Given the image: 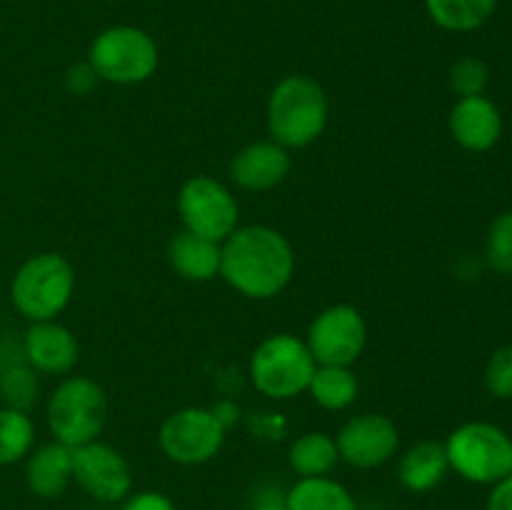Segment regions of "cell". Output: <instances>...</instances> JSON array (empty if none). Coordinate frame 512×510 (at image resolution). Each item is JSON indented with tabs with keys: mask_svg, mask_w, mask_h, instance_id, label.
Returning a JSON list of instances; mask_svg holds the SVG:
<instances>
[{
	"mask_svg": "<svg viewBox=\"0 0 512 510\" xmlns=\"http://www.w3.org/2000/svg\"><path fill=\"white\" fill-rule=\"evenodd\" d=\"M293 275V245L270 225H238L220 243V278L243 298H275L288 288Z\"/></svg>",
	"mask_w": 512,
	"mask_h": 510,
	"instance_id": "cell-1",
	"label": "cell"
},
{
	"mask_svg": "<svg viewBox=\"0 0 512 510\" xmlns=\"http://www.w3.org/2000/svg\"><path fill=\"white\" fill-rule=\"evenodd\" d=\"M265 120H268L270 140L288 150L308 148L328 128V95L323 85L310 75H285L270 90Z\"/></svg>",
	"mask_w": 512,
	"mask_h": 510,
	"instance_id": "cell-2",
	"label": "cell"
},
{
	"mask_svg": "<svg viewBox=\"0 0 512 510\" xmlns=\"http://www.w3.org/2000/svg\"><path fill=\"white\" fill-rule=\"evenodd\" d=\"M75 293V270L65 255L38 253L25 260L10 283V300L28 323L58 320Z\"/></svg>",
	"mask_w": 512,
	"mask_h": 510,
	"instance_id": "cell-3",
	"label": "cell"
},
{
	"mask_svg": "<svg viewBox=\"0 0 512 510\" xmlns=\"http://www.w3.org/2000/svg\"><path fill=\"white\" fill-rule=\"evenodd\" d=\"M45 420L53 440L68 448L93 443L108 423V395L93 378L70 375L50 393Z\"/></svg>",
	"mask_w": 512,
	"mask_h": 510,
	"instance_id": "cell-4",
	"label": "cell"
},
{
	"mask_svg": "<svg viewBox=\"0 0 512 510\" xmlns=\"http://www.w3.org/2000/svg\"><path fill=\"white\" fill-rule=\"evenodd\" d=\"M315 358L303 338L293 333H275L260 340L248 363L250 383L270 400H290L308 393Z\"/></svg>",
	"mask_w": 512,
	"mask_h": 510,
	"instance_id": "cell-5",
	"label": "cell"
},
{
	"mask_svg": "<svg viewBox=\"0 0 512 510\" xmlns=\"http://www.w3.org/2000/svg\"><path fill=\"white\" fill-rule=\"evenodd\" d=\"M450 470L475 485H495L512 473V438L483 420L463 423L445 440Z\"/></svg>",
	"mask_w": 512,
	"mask_h": 510,
	"instance_id": "cell-6",
	"label": "cell"
},
{
	"mask_svg": "<svg viewBox=\"0 0 512 510\" xmlns=\"http://www.w3.org/2000/svg\"><path fill=\"white\" fill-rule=\"evenodd\" d=\"M88 63L103 83L138 85L153 78L160 63L158 43L135 25H113L95 35Z\"/></svg>",
	"mask_w": 512,
	"mask_h": 510,
	"instance_id": "cell-7",
	"label": "cell"
},
{
	"mask_svg": "<svg viewBox=\"0 0 512 510\" xmlns=\"http://www.w3.org/2000/svg\"><path fill=\"white\" fill-rule=\"evenodd\" d=\"M178 215L183 230L223 243L240 225V205L233 190L210 175H193L178 193Z\"/></svg>",
	"mask_w": 512,
	"mask_h": 510,
	"instance_id": "cell-8",
	"label": "cell"
},
{
	"mask_svg": "<svg viewBox=\"0 0 512 510\" xmlns=\"http://www.w3.org/2000/svg\"><path fill=\"white\" fill-rule=\"evenodd\" d=\"M225 435L215 413L200 405H188L163 420L158 430V445L170 463L203 465L210 463L223 450Z\"/></svg>",
	"mask_w": 512,
	"mask_h": 510,
	"instance_id": "cell-9",
	"label": "cell"
},
{
	"mask_svg": "<svg viewBox=\"0 0 512 510\" xmlns=\"http://www.w3.org/2000/svg\"><path fill=\"white\" fill-rule=\"evenodd\" d=\"M303 340L318 365L350 368L368 345V323L355 305L335 303L315 315Z\"/></svg>",
	"mask_w": 512,
	"mask_h": 510,
	"instance_id": "cell-10",
	"label": "cell"
},
{
	"mask_svg": "<svg viewBox=\"0 0 512 510\" xmlns=\"http://www.w3.org/2000/svg\"><path fill=\"white\" fill-rule=\"evenodd\" d=\"M73 483L98 503H123L133 493V468L118 448L98 438L73 448Z\"/></svg>",
	"mask_w": 512,
	"mask_h": 510,
	"instance_id": "cell-11",
	"label": "cell"
},
{
	"mask_svg": "<svg viewBox=\"0 0 512 510\" xmlns=\"http://www.w3.org/2000/svg\"><path fill=\"white\" fill-rule=\"evenodd\" d=\"M343 463L355 470H375L398 455L400 430L388 415L360 413L343 423L335 435Z\"/></svg>",
	"mask_w": 512,
	"mask_h": 510,
	"instance_id": "cell-12",
	"label": "cell"
},
{
	"mask_svg": "<svg viewBox=\"0 0 512 510\" xmlns=\"http://www.w3.org/2000/svg\"><path fill=\"white\" fill-rule=\"evenodd\" d=\"M448 128L463 150L488 153L503 138V113L488 95L458 98L450 108Z\"/></svg>",
	"mask_w": 512,
	"mask_h": 510,
	"instance_id": "cell-13",
	"label": "cell"
},
{
	"mask_svg": "<svg viewBox=\"0 0 512 510\" xmlns=\"http://www.w3.org/2000/svg\"><path fill=\"white\" fill-rule=\"evenodd\" d=\"M290 168H293V158H290L288 148L270 138L255 140L238 150L230 163V178L248 193H268L285 183Z\"/></svg>",
	"mask_w": 512,
	"mask_h": 510,
	"instance_id": "cell-14",
	"label": "cell"
},
{
	"mask_svg": "<svg viewBox=\"0 0 512 510\" xmlns=\"http://www.w3.org/2000/svg\"><path fill=\"white\" fill-rule=\"evenodd\" d=\"M78 340L58 320L30 323L23 335V360L40 375H68L78 363Z\"/></svg>",
	"mask_w": 512,
	"mask_h": 510,
	"instance_id": "cell-15",
	"label": "cell"
},
{
	"mask_svg": "<svg viewBox=\"0 0 512 510\" xmlns=\"http://www.w3.org/2000/svg\"><path fill=\"white\" fill-rule=\"evenodd\" d=\"M73 483V448L50 440L38 445L25 458V485L45 500L60 498Z\"/></svg>",
	"mask_w": 512,
	"mask_h": 510,
	"instance_id": "cell-16",
	"label": "cell"
},
{
	"mask_svg": "<svg viewBox=\"0 0 512 510\" xmlns=\"http://www.w3.org/2000/svg\"><path fill=\"white\" fill-rule=\"evenodd\" d=\"M450 463L440 440H418L398 460V480L408 493H433L448 478Z\"/></svg>",
	"mask_w": 512,
	"mask_h": 510,
	"instance_id": "cell-17",
	"label": "cell"
},
{
	"mask_svg": "<svg viewBox=\"0 0 512 510\" xmlns=\"http://www.w3.org/2000/svg\"><path fill=\"white\" fill-rule=\"evenodd\" d=\"M168 260L180 278L190 283H208L220 275V243L180 230L170 238Z\"/></svg>",
	"mask_w": 512,
	"mask_h": 510,
	"instance_id": "cell-18",
	"label": "cell"
},
{
	"mask_svg": "<svg viewBox=\"0 0 512 510\" xmlns=\"http://www.w3.org/2000/svg\"><path fill=\"white\" fill-rule=\"evenodd\" d=\"M288 510H358L353 493L330 475L298 478L285 490Z\"/></svg>",
	"mask_w": 512,
	"mask_h": 510,
	"instance_id": "cell-19",
	"label": "cell"
},
{
	"mask_svg": "<svg viewBox=\"0 0 512 510\" xmlns=\"http://www.w3.org/2000/svg\"><path fill=\"white\" fill-rule=\"evenodd\" d=\"M340 463L338 443L323 430H310L295 438L288 448V465L298 478H320L330 475Z\"/></svg>",
	"mask_w": 512,
	"mask_h": 510,
	"instance_id": "cell-20",
	"label": "cell"
},
{
	"mask_svg": "<svg viewBox=\"0 0 512 510\" xmlns=\"http://www.w3.org/2000/svg\"><path fill=\"white\" fill-rule=\"evenodd\" d=\"M315 405L330 413L348 410L358 400L360 383L348 365H318L308 385Z\"/></svg>",
	"mask_w": 512,
	"mask_h": 510,
	"instance_id": "cell-21",
	"label": "cell"
},
{
	"mask_svg": "<svg viewBox=\"0 0 512 510\" xmlns=\"http://www.w3.org/2000/svg\"><path fill=\"white\" fill-rule=\"evenodd\" d=\"M498 0H425L430 20L448 33H473L495 13Z\"/></svg>",
	"mask_w": 512,
	"mask_h": 510,
	"instance_id": "cell-22",
	"label": "cell"
},
{
	"mask_svg": "<svg viewBox=\"0 0 512 510\" xmlns=\"http://www.w3.org/2000/svg\"><path fill=\"white\" fill-rule=\"evenodd\" d=\"M35 448V423L28 413L0 408V465H15Z\"/></svg>",
	"mask_w": 512,
	"mask_h": 510,
	"instance_id": "cell-23",
	"label": "cell"
},
{
	"mask_svg": "<svg viewBox=\"0 0 512 510\" xmlns=\"http://www.w3.org/2000/svg\"><path fill=\"white\" fill-rule=\"evenodd\" d=\"M0 398L5 408L28 413L38 400V373L28 363H10L0 370Z\"/></svg>",
	"mask_w": 512,
	"mask_h": 510,
	"instance_id": "cell-24",
	"label": "cell"
},
{
	"mask_svg": "<svg viewBox=\"0 0 512 510\" xmlns=\"http://www.w3.org/2000/svg\"><path fill=\"white\" fill-rule=\"evenodd\" d=\"M485 260L490 270L500 275H512V210L495 215L485 235Z\"/></svg>",
	"mask_w": 512,
	"mask_h": 510,
	"instance_id": "cell-25",
	"label": "cell"
},
{
	"mask_svg": "<svg viewBox=\"0 0 512 510\" xmlns=\"http://www.w3.org/2000/svg\"><path fill=\"white\" fill-rule=\"evenodd\" d=\"M490 83V68L485 60L475 55L455 60L450 68V88L458 98H473V95H485Z\"/></svg>",
	"mask_w": 512,
	"mask_h": 510,
	"instance_id": "cell-26",
	"label": "cell"
},
{
	"mask_svg": "<svg viewBox=\"0 0 512 510\" xmlns=\"http://www.w3.org/2000/svg\"><path fill=\"white\" fill-rule=\"evenodd\" d=\"M485 388L500 400H512V345H503L485 365Z\"/></svg>",
	"mask_w": 512,
	"mask_h": 510,
	"instance_id": "cell-27",
	"label": "cell"
},
{
	"mask_svg": "<svg viewBox=\"0 0 512 510\" xmlns=\"http://www.w3.org/2000/svg\"><path fill=\"white\" fill-rule=\"evenodd\" d=\"M120 510H178L173 500L160 490H138L130 493L128 498L120 503Z\"/></svg>",
	"mask_w": 512,
	"mask_h": 510,
	"instance_id": "cell-28",
	"label": "cell"
},
{
	"mask_svg": "<svg viewBox=\"0 0 512 510\" xmlns=\"http://www.w3.org/2000/svg\"><path fill=\"white\" fill-rule=\"evenodd\" d=\"M98 83L100 78L95 75L93 65H90L88 60H85V63L73 65V68L68 70V75H65V85H68L70 93L75 95H88Z\"/></svg>",
	"mask_w": 512,
	"mask_h": 510,
	"instance_id": "cell-29",
	"label": "cell"
},
{
	"mask_svg": "<svg viewBox=\"0 0 512 510\" xmlns=\"http://www.w3.org/2000/svg\"><path fill=\"white\" fill-rule=\"evenodd\" d=\"M250 510H288V503H285V490L273 488V485L260 488L258 493H255Z\"/></svg>",
	"mask_w": 512,
	"mask_h": 510,
	"instance_id": "cell-30",
	"label": "cell"
},
{
	"mask_svg": "<svg viewBox=\"0 0 512 510\" xmlns=\"http://www.w3.org/2000/svg\"><path fill=\"white\" fill-rule=\"evenodd\" d=\"M485 510H512V473L493 485Z\"/></svg>",
	"mask_w": 512,
	"mask_h": 510,
	"instance_id": "cell-31",
	"label": "cell"
},
{
	"mask_svg": "<svg viewBox=\"0 0 512 510\" xmlns=\"http://www.w3.org/2000/svg\"><path fill=\"white\" fill-rule=\"evenodd\" d=\"M210 410H213L215 418H218L220 423H223L225 430H230L240 420V408L233 403V400H220V403L213 405V408H210Z\"/></svg>",
	"mask_w": 512,
	"mask_h": 510,
	"instance_id": "cell-32",
	"label": "cell"
},
{
	"mask_svg": "<svg viewBox=\"0 0 512 510\" xmlns=\"http://www.w3.org/2000/svg\"><path fill=\"white\" fill-rule=\"evenodd\" d=\"M358 510H383V508H358Z\"/></svg>",
	"mask_w": 512,
	"mask_h": 510,
	"instance_id": "cell-33",
	"label": "cell"
}]
</instances>
